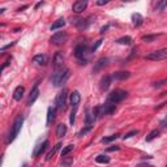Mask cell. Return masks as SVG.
Returning a JSON list of instances; mask_svg holds the SVG:
<instances>
[{
	"instance_id": "277c9868",
	"label": "cell",
	"mask_w": 167,
	"mask_h": 167,
	"mask_svg": "<svg viewBox=\"0 0 167 167\" xmlns=\"http://www.w3.org/2000/svg\"><path fill=\"white\" fill-rule=\"evenodd\" d=\"M22 123H24V116H18V118L14 120L13 125H12V131H11L9 137H8V144L13 142V141L16 140V137L18 136L20 129H21V127H22Z\"/></svg>"
},
{
	"instance_id": "f546056e",
	"label": "cell",
	"mask_w": 167,
	"mask_h": 167,
	"mask_svg": "<svg viewBox=\"0 0 167 167\" xmlns=\"http://www.w3.org/2000/svg\"><path fill=\"white\" fill-rule=\"evenodd\" d=\"M161 35H162V34H153V35H144L141 39H142L144 42H148V43H150V42H153L154 39H157V38H158V37H161Z\"/></svg>"
},
{
	"instance_id": "d6a6232c",
	"label": "cell",
	"mask_w": 167,
	"mask_h": 167,
	"mask_svg": "<svg viewBox=\"0 0 167 167\" xmlns=\"http://www.w3.org/2000/svg\"><path fill=\"white\" fill-rule=\"evenodd\" d=\"M76 114H77V107H73L71 111V115H69V123L73 125L74 124V120H76Z\"/></svg>"
},
{
	"instance_id": "7402d4cb",
	"label": "cell",
	"mask_w": 167,
	"mask_h": 167,
	"mask_svg": "<svg viewBox=\"0 0 167 167\" xmlns=\"http://www.w3.org/2000/svg\"><path fill=\"white\" fill-rule=\"evenodd\" d=\"M33 60H34V63L39 64V65H46L47 64V56L43 55V54H39V55H35V56H34Z\"/></svg>"
},
{
	"instance_id": "f35d334b",
	"label": "cell",
	"mask_w": 167,
	"mask_h": 167,
	"mask_svg": "<svg viewBox=\"0 0 167 167\" xmlns=\"http://www.w3.org/2000/svg\"><path fill=\"white\" fill-rule=\"evenodd\" d=\"M14 44H16V42H11V43H8V44H5V46L1 47V48H0V51H5V50L11 48L12 46H14Z\"/></svg>"
},
{
	"instance_id": "4316f807",
	"label": "cell",
	"mask_w": 167,
	"mask_h": 167,
	"mask_svg": "<svg viewBox=\"0 0 167 167\" xmlns=\"http://www.w3.org/2000/svg\"><path fill=\"white\" fill-rule=\"evenodd\" d=\"M158 136H159V129H153V131L146 136L145 140H146V142H150V141H153L154 138H157Z\"/></svg>"
},
{
	"instance_id": "9c48e42d",
	"label": "cell",
	"mask_w": 167,
	"mask_h": 167,
	"mask_svg": "<svg viewBox=\"0 0 167 167\" xmlns=\"http://www.w3.org/2000/svg\"><path fill=\"white\" fill-rule=\"evenodd\" d=\"M93 18H94L93 16H89V17H86V18H78V20L72 21V22H73L74 26H76L78 30H86V29L90 26L91 20H93Z\"/></svg>"
},
{
	"instance_id": "5b68a950",
	"label": "cell",
	"mask_w": 167,
	"mask_h": 167,
	"mask_svg": "<svg viewBox=\"0 0 167 167\" xmlns=\"http://www.w3.org/2000/svg\"><path fill=\"white\" fill-rule=\"evenodd\" d=\"M67 99H68V90L63 89L60 93L58 94L56 99H55V104H56V108L59 111H64L67 108Z\"/></svg>"
},
{
	"instance_id": "7dc6e473",
	"label": "cell",
	"mask_w": 167,
	"mask_h": 167,
	"mask_svg": "<svg viewBox=\"0 0 167 167\" xmlns=\"http://www.w3.org/2000/svg\"><path fill=\"white\" fill-rule=\"evenodd\" d=\"M162 127H163V128H166V119H163V120H162Z\"/></svg>"
},
{
	"instance_id": "f1b7e54d",
	"label": "cell",
	"mask_w": 167,
	"mask_h": 167,
	"mask_svg": "<svg viewBox=\"0 0 167 167\" xmlns=\"http://www.w3.org/2000/svg\"><path fill=\"white\" fill-rule=\"evenodd\" d=\"M73 163V158L72 157H64L63 162H61V167H71Z\"/></svg>"
},
{
	"instance_id": "cb8c5ba5",
	"label": "cell",
	"mask_w": 167,
	"mask_h": 167,
	"mask_svg": "<svg viewBox=\"0 0 167 167\" xmlns=\"http://www.w3.org/2000/svg\"><path fill=\"white\" fill-rule=\"evenodd\" d=\"M94 123H95V119H94L93 114L86 112V115H85V125L89 127V128H93Z\"/></svg>"
},
{
	"instance_id": "d6986e66",
	"label": "cell",
	"mask_w": 167,
	"mask_h": 167,
	"mask_svg": "<svg viewBox=\"0 0 167 167\" xmlns=\"http://www.w3.org/2000/svg\"><path fill=\"white\" fill-rule=\"evenodd\" d=\"M24 93H25V88H24V86H21V85L17 86V88L14 89V91H13V99H14V101H21Z\"/></svg>"
},
{
	"instance_id": "8d00e7d4",
	"label": "cell",
	"mask_w": 167,
	"mask_h": 167,
	"mask_svg": "<svg viewBox=\"0 0 167 167\" xmlns=\"http://www.w3.org/2000/svg\"><path fill=\"white\" fill-rule=\"evenodd\" d=\"M102 42H103V39H99V41H97V42H95V44H94V46L91 47V52H94V51H95V50L98 48V47L102 44Z\"/></svg>"
},
{
	"instance_id": "8992f818",
	"label": "cell",
	"mask_w": 167,
	"mask_h": 167,
	"mask_svg": "<svg viewBox=\"0 0 167 167\" xmlns=\"http://www.w3.org/2000/svg\"><path fill=\"white\" fill-rule=\"evenodd\" d=\"M86 52H88V46H86V44H77V46L74 47V56L78 59L80 64H84V65L86 64V61H88L85 59Z\"/></svg>"
},
{
	"instance_id": "b9f144b4",
	"label": "cell",
	"mask_w": 167,
	"mask_h": 167,
	"mask_svg": "<svg viewBox=\"0 0 167 167\" xmlns=\"http://www.w3.org/2000/svg\"><path fill=\"white\" fill-rule=\"evenodd\" d=\"M108 27H110V25H106V26H102L101 27V34H104L107 30H108Z\"/></svg>"
},
{
	"instance_id": "ffe728a7",
	"label": "cell",
	"mask_w": 167,
	"mask_h": 167,
	"mask_svg": "<svg viewBox=\"0 0 167 167\" xmlns=\"http://www.w3.org/2000/svg\"><path fill=\"white\" fill-rule=\"evenodd\" d=\"M55 120V110L52 107L47 108V120H46V125H51Z\"/></svg>"
},
{
	"instance_id": "ac0fdd59",
	"label": "cell",
	"mask_w": 167,
	"mask_h": 167,
	"mask_svg": "<svg viewBox=\"0 0 167 167\" xmlns=\"http://www.w3.org/2000/svg\"><path fill=\"white\" fill-rule=\"evenodd\" d=\"M64 26H65V20H64V18H59V20H56V21H55L51 26H50V30L54 31V30H58V29H63Z\"/></svg>"
},
{
	"instance_id": "bcb514c9",
	"label": "cell",
	"mask_w": 167,
	"mask_h": 167,
	"mask_svg": "<svg viewBox=\"0 0 167 167\" xmlns=\"http://www.w3.org/2000/svg\"><path fill=\"white\" fill-rule=\"evenodd\" d=\"M27 7H29V5H24V7H21V8H18V9H17V12H21V11H24V9H26Z\"/></svg>"
},
{
	"instance_id": "4dcf8cb0",
	"label": "cell",
	"mask_w": 167,
	"mask_h": 167,
	"mask_svg": "<svg viewBox=\"0 0 167 167\" xmlns=\"http://www.w3.org/2000/svg\"><path fill=\"white\" fill-rule=\"evenodd\" d=\"M116 138H119V134H111V136H108V137H103V138H102V142H103V144H108V142H112V141H115Z\"/></svg>"
},
{
	"instance_id": "f6af8a7d",
	"label": "cell",
	"mask_w": 167,
	"mask_h": 167,
	"mask_svg": "<svg viewBox=\"0 0 167 167\" xmlns=\"http://www.w3.org/2000/svg\"><path fill=\"white\" fill-rule=\"evenodd\" d=\"M42 4H43V1H39V3H37V4H35V7H34V9H38L39 7L42 5Z\"/></svg>"
},
{
	"instance_id": "4fadbf2b",
	"label": "cell",
	"mask_w": 167,
	"mask_h": 167,
	"mask_svg": "<svg viewBox=\"0 0 167 167\" xmlns=\"http://www.w3.org/2000/svg\"><path fill=\"white\" fill-rule=\"evenodd\" d=\"M39 97V89H38V84H35L33 88V90L30 91V95H29V98H27L26 101V104L27 106H30V104H33L34 102L37 101V98Z\"/></svg>"
},
{
	"instance_id": "5bb4252c",
	"label": "cell",
	"mask_w": 167,
	"mask_h": 167,
	"mask_svg": "<svg viewBox=\"0 0 167 167\" xmlns=\"http://www.w3.org/2000/svg\"><path fill=\"white\" fill-rule=\"evenodd\" d=\"M108 65V59L107 58H101L95 64H94V68H93V73H97V72L102 71L104 67Z\"/></svg>"
},
{
	"instance_id": "7bdbcfd3",
	"label": "cell",
	"mask_w": 167,
	"mask_h": 167,
	"mask_svg": "<svg viewBox=\"0 0 167 167\" xmlns=\"http://www.w3.org/2000/svg\"><path fill=\"white\" fill-rule=\"evenodd\" d=\"M108 3V0H98L97 1V5H104V4Z\"/></svg>"
},
{
	"instance_id": "ba28073f",
	"label": "cell",
	"mask_w": 167,
	"mask_h": 167,
	"mask_svg": "<svg viewBox=\"0 0 167 167\" xmlns=\"http://www.w3.org/2000/svg\"><path fill=\"white\" fill-rule=\"evenodd\" d=\"M167 58V48H162L158 51H153L150 54H148L145 56V59L148 60H154V61H159V60H164Z\"/></svg>"
},
{
	"instance_id": "1f68e13d",
	"label": "cell",
	"mask_w": 167,
	"mask_h": 167,
	"mask_svg": "<svg viewBox=\"0 0 167 167\" xmlns=\"http://www.w3.org/2000/svg\"><path fill=\"white\" fill-rule=\"evenodd\" d=\"M73 149H74V145H68V146H65V148H64L63 150H61V157H63V158H64V157H67L72 150H73Z\"/></svg>"
},
{
	"instance_id": "e0dca14e",
	"label": "cell",
	"mask_w": 167,
	"mask_h": 167,
	"mask_svg": "<svg viewBox=\"0 0 167 167\" xmlns=\"http://www.w3.org/2000/svg\"><path fill=\"white\" fill-rule=\"evenodd\" d=\"M112 80H119V81H123V80H127L131 77V73L129 72H115L114 74H111Z\"/></svg>"
},
{
	"instance_id": "30bf717a",
	"label": "cell",
	"mask_w": 167,
	"mask_h": 167,
	"mask_svg": "<svg viewBox=\"0 0 167 167\" xmlns=\"http://www.w3.org/2000/svg\"><path fill=\"white\" fill-rule=\"evenodd\" d=\"M52 64H54V69L58 71V69H61L64 67V56L61 52H56L54 56V60H52Z\"/></svg>"
},
{
	"instance_id": "7c38bea8",
	"label": "cell",
	"mask_w": 167,
	"mask_h": 167,
	"mask_svg": "<svg viewBox=\"0 0 167 167\" xmlns=\"http://www.w3.org/2000/svg\"><path fill=\"white\" fill-rule=\"evenodd\" d=\"M86 7H88V1L86 0H78V1L73 3L72 9H73L74 13H81V12H84L86 9Z\"/></svg>"
},
{
	"instance_id": "6da1fadb",
	"label": "cell",
	"mask_w": 167,
	"mask_h": 167,
	"mask_svg": "<svg viewBox=\"0 0 167 167\" xmlns=\"http://www.w3.org/2000/svg\"><path fill=\"white\" fill-rule=\"evenodd\" d=\"M115 110H116V104L106 102L104 104H99V106H97L95 108H93V112L91 114H93L94 119H99V118H103V116H106V115L114 114Z\"/></svg>"
},
{
	"instance_id": "e575fe53",
	"label": "cell",
	"mask_w": 167,
	"mask_h": 167,
	"mask_svg": "<svg viewBox=\"0 0 167 167\" xmlns=\"http://www.w3.org/2000/svg\"><path fill=\"white\" fill-rule=\"evenodd\" d=\"M91 129H93V128H89V127H85V128H84V129H81V131L78 132V134H77V136H78V137L85 136V134H86V133H89V132H90Z\"/></svg>"
},
{
	"instance_id": "3957f363",
	"label": "cell",
	"mask_w": 167,
	"mask_h": 167,
	"mask_svg": "<svg viewBox=\"0 0 167 167\" xmlns=\"http://www.w3.org/2000/svg\"><path fill=\"white\" fill-rule=\"evenodd\" d=\"M128 93L125 90H121V89H116V90L111 91V93L107 95V102L108 103H112V104H116L119 102H121L123 99L127 98Z\"/></svg>"
},
{
	"instance_id": "d4e9b609",
	"label": "cell",
	"mask_w": 167,
	"mask_h": 167,
	"mask_svg": "<svg viewBox=\"0 0 167 167\" xmlns=\"http://www.w3.org/2000/svg\"><path fill=\"white\" fill-rule=\"evenodd\" d=\"M110 157H107V155H104V154H99V155H97L95 157V162L97 163H103V164H107V163H110Z\"/></svg>"
},
{
	"instance_id": "836d02e7",
	"label": "cell",
	"mask_w": 167,
	"mask_h": 167,
	"mask_svg": "<svg viewBox=\"0 0 167 167\" xmlns=\"http://www.w3.org/2000/svg\"><path fill=\"white\" fill-rule=\"evenodd\" d=\"M136 134H138V131H137V129H133V131H131V132H128V133L124 134V136H123V140H128V138H131V137L136 136Z\"/></svg>"
},
{
	"instance_id": "9a60e30c",
	"label": "cell",
	"mask_w": 167,
	"mask_h": 167,
	"mask_svg": "<svg viewBox=\"0 0 167 167\" xmlns=\"http://www.w3.org/2000/svg\"><path fill=\"white\" fill-rule=\"evenodd\" d=\"M69 102H71V104L73 107H77L80 104V102H81V94L77 90H74L73 93L71 94V97H69Z\"/></svg>"
},
{
	"instance_id": "44dd1931",
	"label": "cell",
	"mask_w": 167,
	"mask_h": 167,
	"mask_svg": "<svg viewBox=\"0 0 167 167\" xmlns=\"http://www.w3.org/2000/svg\"><path fill=\"white\" fill-rule=\"evenodd\" d=\"M65 133H67V125L65 124H59L58 127H56V137L58 138H63L64 136H65Z\"/></svg>"
},
{
	"instance_id": "c3c4849f",
	"label": "cell",
	"mask_w": 167,
	"mask_h": 167,
	"mask_svg": "<svg viewBox=\"0 0 167 167\" xmlns=\"http://www.w3.org/2000/svg\"><path fill=\"white\" fill-rule=\"evenodd\" d=\"M4 11H5V8H1V9H0V14H3Z\"/></svg>"
},
{
	"instance_id": "ee69618b",
	"label": "cell",
	"mask_w": 167,
	"mask_h": 167,
	"mask_svg": "<svg viewBox=\"0 0 167 167\" xmlns=\"http://www.w3.org/2000/svg\"><path fill=\"white\" fill-rule=\"evenodd\" d=\"M137 167H153L151 164H146V163H141V164H138Z\"/></svg>"
},
{
	"instance_id": "8fae6325",
	"label": "cell",
	"mask_w": 167,
	"mask_h": 167,
	"mask_svg": "<svg viewBox=\"0 0 167 167\" xmlns=\"http://www.w3.org/2000/svg\"><path fill=\"white\" fill-rule=\"evenodd\" d=\"M111 82H112V77H111V74H106L104 77H102L101 82H99V89H101V91L108 90V88L111 86Z\"/></svg>"
},
{
	"instance_id": "74e56055",
	"label": "cell",
	"mask_w": 167,
	"mask_h": 167,
	"mask_svg": "<svg viewBox=\"0 0 167 167\" xmlns=\"http://www.w3.org/2000/svg\"><path fill=\"white\" fill-rule=\"evenodd\" d=\"M9 63H11V58H9V59H8V60H7V61H4V63H3V65L0 67V74H1V72L4 71V68H7V67L9 65Z\"/></svg>"
},
{
	"instance_id": "603a6c76",
	"label": "cell",
	"mask_w": 167,
	"mask_h": 167,
	"mask_svg": "<svg viewBox=\"0 0 167 167\" xmlns=\"http://www.w3.org/2000/svg\"><path fill=\"white\" fill-rule=\"evenodd\" d=\"M132 21H133L134 26L138 27V26H141V25H142L144 18H142V16H141L140 13H133V14H132Z\"/></svg>"
},
{
	"instance_id": "ab89813d",
	"label": "cell",
	"mask_w": 167,
	"mask_h": 167,
	"mask_svg": "<svg viewBox=\"0 0 167 167\" xmlns=\"http://www.w3.org/2000/svg\"><path fill=\"white\" fill-rule=\"evenodd\" d=\"M119 150H120V146H116V145L107 148V151H119Z\"/></svg>"
},
{
	"instance_id": "7a4b0ae2",
	"label": "cell",
	"mask_w": 167,
	"mask_h": 167,
	"mask_svg": "<svg viewBox=\"0 0 167 167\" xmlns=\"http://www.w3.org/2000/svg\"><path fill=\"white\" fill-rule=\"evenodd\" d=\"M69 77V69L63 67L61 69H58V71H55L54 74L51 77V82L54 86H61L63 84H65V81L68 80Z\"/></svg>"
},
{
	"instance_id": "f907efd6",
	"label": "cell",
	"mask_w": 167,
	"mask_h": 167,
	"mask_svg": "<svg viewBox=\"0 0 167 167\" xmlns=\"http://www.w3.org/2000/svg\"><path fill=\"white\" fill-rule=\"evenodd\" d=\"M24 167H27V164H25V166H24Z\"/></svg>"
},
{
	"instance_id": "83f0119b",
	"label": "cell",
	"mask_w": 167,
	"mask_h": 167,
	"mask_svg": "<svg viewBox=\"0 0 167 167\" xmlns=\"http://www.w3.org/2000/svg\"><path fill=\"white\" fill-rule=\"evenodd\" d=\"M116 42H118L119 44H125V46H129V44H132V38H131V37H128V35L121 37V38H119Z\"/></svg>"
},
{
	"instance_id": "60d3db41",
	"label": "cell",
	"mask_w": 167,
	"mask_h": 167,
	"mask_svg": "<svg viewBox=\"0 0 167 167\" xmlns=\"http://www.w3.org/2000/svg\"><path fill=\"white\" fill-rule=\"evenodd\" d=\"M164 82H166V80H162V81H158L154 84V88H161V86L164 85Z\"/></svg>"
},
{
	"instance_id": "52a82bcc",
	"label": "cell",
	"mask_w": 167,
	"mask_h": 167,
	"mask_svg": "<svg viewBox=\"0 0 167 167\" xmlns=\"http://www.w3.org/2000/svg\"><path fill=\"white\" fill-rule=\"evenodd\" d=\"M67 39H68V34L65 31H58V33H55L50 38V42L52 44H55V46H61V44H64L67 42Z\"/></svg>"
},
{
	"instance_id": "2e32d148",
	"label": "cell",
	"mask_w": 167,
	"mask_h": 167,
	"mask_svg": "<svg viewBox=\"0 0 167 167\" xmlns=\"http://www.w3.org/2000/svg\"><path fill=\"white\" fill-rule=\"evenodd\" d=\"M47 148H48V141L46 140V141H43V142H42L41 145L37 146V149L34 150L33 155H34V157H39V155H42V153H44Z\"/></svg>"
},
{
	"instance_id": "681fc988",
	"label": "cell",
	"mask_w": 167,
	"mask_h": 167,
	"mask_svg": "<svg viewBox=\"0 0 167 167\" xmlns=\"http://www.w3.org/2000/svg\"><path fill=\"white\" fill-rule=\"evenodd\" d=\"M1 163H3V155L0 157V166H1Z\"/></svg>"
},
{
	"instance_id": "d590c367",
	"label": "cell",
	"mask_w": 167,
	"mask_h": 167,
	"mask_svg": "<svg viewBox=\"0 0 167 167\" xmlns=\"http://www.w3.org/2000/svg\"><path fill=\"white\" fill-rule=\"evenodd\" d=\"M155 7L158 11H164V8H166V1H159V3L155 4Z\"/></svg>"
},
{
	"instance_id": "484cf974",
	"label": "cell",
	"mask_w": 167,
	"mask_h": 167,
	"mask_svg": "<svg viewBox=\"0 0 167 167\" xmlns=\"http://www.w3.org/2000/svg\"><path fill=\"white\" fill-rule=\"evenodd\" d=\"M60 146H61V144H60V142L56 144V145L54 146V149H51V150H50L48 153H47V155H46V161H50V159H51L52 157L55 155V153H56V151H58L59 149H60Z\"/></svg>"
}]
</instances>
